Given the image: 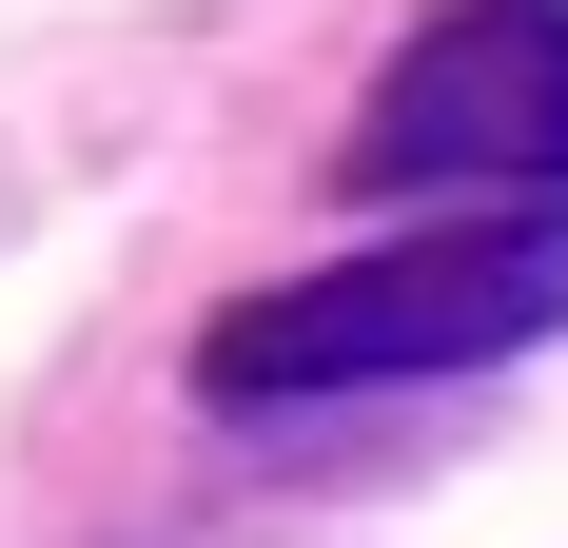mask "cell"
<instances>
[{"instance_id":"1","label":"cell","mask_w":568,"mask_h":548,"mask_svg":"<svg viewBox=\"0 0 568 548\" xmlns=\"http://www.w3.org/2000/svg\"><path fill=\"white\" fill-rule=\"evenodd\" d=\"M568 333V216H470V235H393V255H334L255 294V314L196 353L235 412H275V392H373V373H490Z\"/></svg>"},{"instance_id":"2","label":"cell","mask_w":568,"mask_h":548,"mask_svg":"<svg viewBox=\"0 0 568 548\" xmlns=\"http://www.w3.org/2000/svg\"><path fill=\"white\" fill-rule=\"evenodd\" d=\"M373 196H490V216H568V0H452L412 20V59L353 118Z\"/></svg>"}]
</instances>
